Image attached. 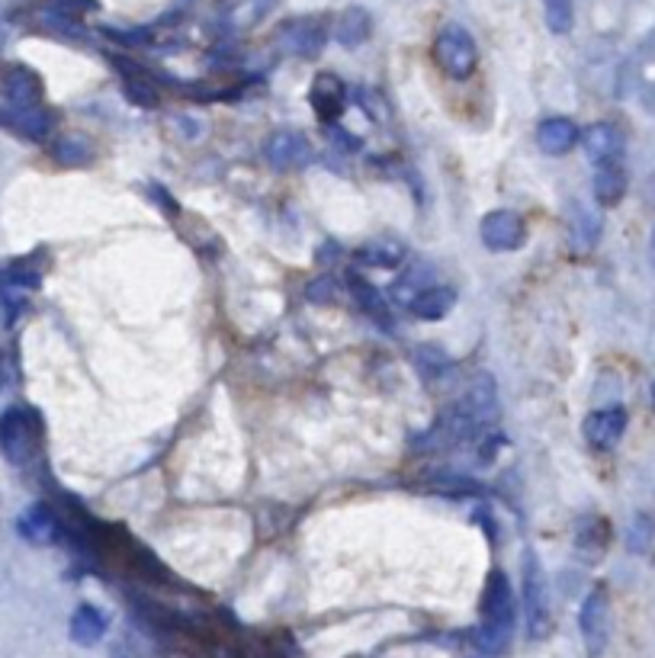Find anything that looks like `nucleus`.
Wrapping results in <instances>:
<instances>
[{"instance_id":"26","label":"nucleus","mask_w":655,"mask_h":658,"mask_svg":"<svg viewBox=\"0 0 655 658\" xmlns=\"http://www.w3.org/2000/svg\"><path fill=\"white\" fill-rule=\"evenodd\" d=\"M652 520L649 517H636L633 520V530H630V549L633 553H646L649 543H652Z\"/></svg>"},{"instance_id":"18","label":"nucleus","mask_w":655,"mask_h":658,"mask_svg":"<svg viewBox=\"0 0 655 658\" xmlns=\"http://www.w3.org/2000/svg\"><path fill=\"white\" fill-rule=\"evenodd\" d=\"M627 193V171H623L620 161L601 164L598 174H594V200L601 206H617Z\"/></svg>"},{"instance_id":"27","label":"nucleus","mask_w":655,"mask_h":658,"mask_svg":"<svg viewBox=\"0 0 655 658\" xmlns=\"http://www.w3.org/2000/svg\"><path fill=\"white\" fill-rule=\"evenodd\" d=\"M78 148H81V142H78V139H65V142H58V148H55V158L62 161V164H84L90 155H78Z\"/></svg>"},{"instance_id":"31","label":"nucleus","mask_w":655,"mask_h":658,"mask_svg":"<svg viewBox=\"0 0 655 658\" xmlns=\"http://www.w3.org/2000/svg\"><path fill=\"white\" fill-rule=\"evenodd\" d=\"M652 402H655V386H652Z\"/></svg>"},{"instance_id":"9","label":"nucleus","mask_w":655,"mask_h":658,"mask_svg":"<svg viewBox=\"0 0 655 658\" xmlns=\"http://www.w3.org/2000/svg\"><path fill=\"white\" fill-rule=\"evenodd\" d=\"M582 145H585V158L594 167L620 161V155H623V135L617 126H611V122H594V126H588L582 135Z\"/></svg>"},{"instance_id":"15","label":"nucleus","mask_w":655,"mask_h":658,"mask_svg":"<svg viewBox=\"0 0 655 658\" xmlns=\"http://www.w3.org/2000/svg\"><path fill=\"white\" fill-rule=\"evenodd\" d=\"M325 39H328L325 23L315 20V17L296 20L293 26H286V33H283V42L289 45V52H296L302 58H315L318 52H322Z\"/></svg>"},{"instance_id":"4","label":"nucleus","mask_w":655,"mask_h":658,"mask_svg":"<svg viewBox=\"0 0 655 658\" xmlns=\"http://www.w3.org/2000/svg\"><path fill=\"white\" fill-rule=\"evenodd\" d=\"M434 58H437V65L444 68L447 78L466 81L479 65L476 39H472L463 26H447L434 42Z\"/></svg>"},{"instance_id":"23","label":"nucleus","mask_w":655,"mask_h":658,"mask_svg":"<svg viewBox=\"0 0 655 658\" xmlns=\"http://www.w3.org/2000/svg\"><path fill=\"white\" fill-rule=\"evenodd\" d=\"M543 13H546V26H550V33L556 36H566L575 23L572 0H543Z\"/></svg>"},{"instance_id":"6","label":"nucleus","mask_w":655,"mask_h":658,"mask_svg":"<svg viewBox=\"0 0 655 658\" xmlns=\"http://www.w3.org/2000/svg\"><path fill=\"white\" fill-rule=\"evenodd\" d=\"M479 235H482V244L489 251L508 254V251H517L527 241V225L514 209H495L482 219Z\"/></svg>"},{"instance_id":"29","label":"nucleus","mask_w":655,"mask_h":658,"mask_svg":"<svg viewBox=\"0 0 655 658\" xmlns=\"http://www.w3.org/2000/svg\"><path fill=\"white\" fill-rule=\"evenodd\" d=\"M62 4H65V7H71V4H74V0H62ZM81 4H87V0H81Z\"/></svg>"},{"instance_id":"14","label":"nucleus","mask_w":655,"mask_h":658,"mask_svg":"<svg viewBox=\"0 0 655 658\" xmlns=\"http://www.w3.org/2000/svg\"><path fill=\"white\" fill-rule=\"evenodd\" d=\"M537 142L546 155H566V151H572L582 142V132H578L572 119L553 116V119H543V126L537 129Z\"/></svg>"},{"instance_id":"25","label":"nucleus","mask_w":655,"mask_h":658,"mask_svg":"<svg viewBox=\"0 0 655 658\" xmlns=\"http://www.w3.org/2000/svg\"><path fill=\"white\" fill-rule=\"evenodd\" d=\"M126 94L132 97V103L145 106V110H155L158 106V90L148 81H126Z\"/></svg>"},{"instance_id":"21","label":"nucleus","mask_w":655,"mask_h":658,"mask_svg":"<svg viewBox=\"0 0 655 658\" xmlns=\"http://www.w3.org/2000/svg\"><path fill=\"white\" fill-rule=\"evenodd\" d=\"M360 260L370 267H383V270H392L399 267L405 260V244L392 241V238H379V241H370L367 248H360Z\"/></svg>"},{"instance_id":"30","label":"nucleus","mask_w":655,"mask_h":658,"mask_svg":"<svg viewBox=\"0 0 655 658\" xmlns=\"http://www.w3.org/2000/svg\"><path fill=\"white\" fill-rule=\"evenodd\" d=\"M652 264H655V235H652Z\"/></svg>"},{"instance_id":"17","label":"nucleus","mask_w":655,"mask_h":658,"mask_svg":"<svg viewBox=\"0 0 655 658\" xmlns=\"http://www.w3.org/2000/svg\"><path fill=\"white\" fill-rule=\"evenodd\" d=\"M370 33H373V20L363 7L344 10L338 17V23H334V39H338L344 49H357V45H363L370 39Z\"/></svg>"},{"instance_id":"5","label":"nucleus","mask_w":655,"mask_h":658,"mask_svg":"<svg viewBox=\"0 0 655 658\" xmlns=\"http://www.w3.org/2000/svg\"><path fill=\"white\" fill-rule=\"evenodd\" d=\"M578 626H582L588 655L598 658L607 649V639H611V601H607L604 588H594L585 598L582 614H578Z\"/></svg>"},{"instance_id":"20","label":"nucleus","mask_w":655,"mask_h":658,"mask_svg":"<svg viewBox=\"0 0 655 658\" xmlns=\"http://www.w3.org/2000/svg\"><path fill=\"white\" fill-rule=\"evenodd\" d=\"M10 126L17 129L26 139L42 142L52 132V116L42 106H29V110H10Z\"/></svg>"},{"instance_id":"24","label":"nucleus","mask_w":655,"mask_h":658,"mask_svg":"<svg viewBox=\"0 0 655 658\" xmlns=\"http://www.w3.org/2000/svg\"><path fill=\"white\" fill-rule=\"evenodd\" d=\"M598 235H601V219H598V216H591V212H578L575 228H572V241H575V248H578V251L591 248V244L598 241Z\"/></svg>"},{"instance_id":"12","label":"nucleus","mask_w":655,"mask_h":658,"mask_svg":"<svg viewBox=\"0 0 655 658\" xmlns=\"http://www.w3.org/2000/svg\"><path fill=\"white\" fill-rule=\"evenodd\" d=\"M309 97H312V106H315L318 119H322L325 126H331V122L338 119L341 110H344L347 90H344L341 78H334V74H318L312 90H309Z\"/></svg>"},{"instance_id":"1","label":"nucleus","mask_w":655,"mask_h":658,"mask_svg":"<svg viewBox=\"0 0 655 658\" xmlns=\"http://www.w3.org/2000/svg\"><path fill=\"white\" fill-rule=\"evenodd\" d=\"M514 626V594L505 572H492L482 591V626L476 630V642L482 652L498 655L505 652Z\"/></svg>"},{"instance_id":"10","label":"nucleus","mask_w":655,"mask_h":658,"mask_svg":"<svg viewBox=\"0 0 655 658\" xmlns=\"http://www.w3.org/2000/svg\"><path fill=\"white\" fill-rule=\"evenodd\" d=\"M463 415L472 421V424H492L498 421V389H495V379L492 376H476V382L469 386L466 399L460 405Z\"/></svg>"},{"instance_id":"28","label":"nucleus","mask_w":655,"mask_h":658,"mask_svg":"<svg viewBox=\"0 0 655 658\" xmlns=\"http://www.w3.org/2000/svg\"><path fill=\"white\" fill-rule=\"evenodd\" d=\"M309 299H312V302H328V299H334V280H331V277H322L315 286H309Z\"/></svg>"},{"instance_id":"16","label":"nucleus","mask_w":655,"mask_h":658,"mask_svg":"<svg viewBox=\"0 0 655 658\" xmlns=\"http://www.w3.org/2000/svg\"><path fill=\"white\" fill-rule=\"evenodd\" d=\"M453 305H456V293L450 286H424L421 293L411 296L408 309L421 321H440L444 315H450Z\"/></svg>"},{"instance_id":"2","label":"nucleus","mask_w":655,"mask_h":658,"mask_svg":"<svg viewBox=\"0 0 655 658\" xmlns=\"http://www.w3.org/2000/svg\"><path fill=\"white\" fill-rule=\"evenodd\" d=\"M39 418L29 408H10L0 415V453L13 466H23L39 450Z\"/></svg>"},{"instance_id":"11","label":"nucleus","mask_w":655,"mask_h":658,"mask_svg":"<svg viewBox=\"0 0 655 658\" xmlns=\"http://www.w3.org/2000/svg\"><path fill=\"white\" fill-rule=\"evenodd\" d=\"M17 530H20V537L33 546H52L58 540V520L45 504H29L17 517Z\"/></svg>"},{"instance_id":"19","label":"nucleus","mask_w":655,"mask_h":658,"mask_svg":"<svg viewBox=\"0 0 655 658\" xmlns=\"http://www.w3.org/2000/svg\"><path fill=\"white\" fill-rule=\"evenodd\" d=\"M103 633H106L103 610L90 607V604H81L78 610H74V617H71V639L78 642V646H97V642L103 639Z\"/></svg>"},{"instance_id":"7","label":"nucleus","mask_w":655,"mask_h":658,"mask_svg":"<svg viewBox=\"0 0 655 658\" xmlns=\"http://www.w3.org/2000/svg\"><path fill=\"white\" fill-rule=\"evenodd\" d=\"M623 431H627V411H623L620 405L591 411V415L585 418V440L601 453L614 450L623 440Z\"/></svg>"},{"instance_id":"22","label":"nucleus","mask_w":655,"mask_h":658,"mask_svg":"<svg viewBox=\"0 0 655 658\" xmlns=\"http://www.w3.org/2000/svg\"><path fill=\"white\" fill-rule=\"evenodd\" d=\"M350 293H354V302L360 305L363 312H370L373 318H383L389 315V305L383 299V293H379L376 286H370L363 277H350Z\"/></svg>"},{"instance_id":"13","label":"nucleus","mask_w":655,"mask_h":658,"mask_svg":"<svg viewBox=\"0 0 655 658\" xmlns=\"http://www.w3.org/2000/svg\"><path fill=\"white\" fill-rule=\"evenodd\" d=\"M4 94L13 110H29V106H42V81L36 71L29 68H10L4 78Z\"/></svg>"},{"instance_id":"3","label":"nucleus","mask_w":655,"mask_h":658,"mask_svg":"<svg viewBox=\"0 0 655 658\" xmlns=\"http://www.w3.org/2000/svg\"><path fill=\"white\" fill-rule=\"evenodd\" d=\"M524 610L527 630L533 639H543L553 626V604H550V581H546L543 562L527 553L524 556Z\"/></svg>"},{"instance_id":"8","label":"nucleus","mask_w":655,"mask_h":658,"mask_svg":"<svg viewBox=\"0 0 655 658\" xmlns=\"http://www.w3.org/2000/svg\"><path fill=\"white\" fill-rule=\"evenodd\" d=\"M267 161L277 167V171H296V167L312 161V145L306 135L283 129L267 139Z\"/></svg>"}]
</instances>
